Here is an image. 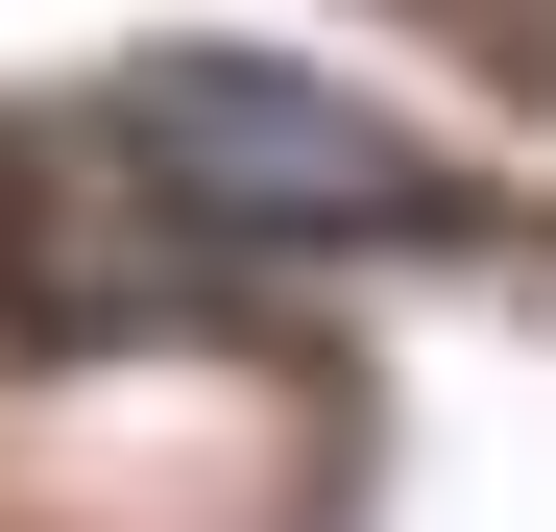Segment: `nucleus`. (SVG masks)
<instances>
[{
    "label": "nucleus",
    "instance_id": "nucleus-1",
    "mask_svg": "<svg viewBox=\"0 0 556 532\" xmlns=\"http://www.w3.org/2000/svg\"><path fill=\"white\" fill-rule=\"evenodd\" d=\"M98 169H122L169 242H218V266H315L363 218H435V169L363 122V98L266 73V49H146L122 98H98Z\"/></svg>",
    "mask_w": 556,
    "mask_h": 532
}]
</instances>
